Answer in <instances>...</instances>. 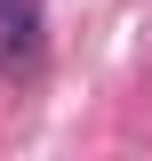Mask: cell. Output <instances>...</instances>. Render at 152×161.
I'll return each mask as SVG.
<instances>
[{"instance_id":"obj_1","label":"cell","mask_w":152,"mask_h":161,"mask_svg":"<svg viewBox=\"0 0 152 161\" xmlns=\"http://www.w3.org/2000/svg\"><path fill=\"white\" fill-rule=\"evenodd\" d=\"M48 48V8L40 0H0V73H32Z\"/></svg>"}]
</instances>
